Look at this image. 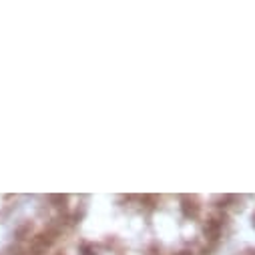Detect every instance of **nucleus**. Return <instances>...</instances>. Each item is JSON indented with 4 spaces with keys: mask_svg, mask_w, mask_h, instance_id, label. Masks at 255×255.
I'll use <instances>...</instances> for the list:
<instances>
[{
    "mask_svg": "<svg viewBox=\"0 0 255 255\" xmlns=\"http://www.w3.org/2000/svg\"><path fill=\"white\" fill-rule=\"evenodd\" d=\"M58 235H60V225L52 221L44 231H40V233L32 235V239H30V247H28V253H30V255H44V253H48V251H50V247L56 243Z\"/></svg>",
    "mask_w": 255,
    "mask_h": 255,
    "instance_id": "f257e3e1",
    "label": "nucleus"
},
{
    "mask_svg": "<svg viewBox=\"0 0 255 255\" xmlns=\"http://www.w3.org/2000/svg\"><path fill=\"white\" fill-rule=\"evenodd\" d=\"M181 211L187 219H197L201 215V205L195 195H181Z\"/></svg>",
    "mask_w": 255,
    "mask_h": 255,
    "instance_id": "f03ea898",
    "label": "nucleus"
},
{
    "mask_svg": "<svg viewBox=\"0 0 255 255\" xmlns=\"http://www.w3.org/2000/svg\"><path fill=\"white\" fill-rule=\"evenodd\" d=\"M221 227H223L221 217H211V219L203 225V235H205V239H207V241H217L219 235H221Z\"/></svg>",
    "mask_w": 255,
    "mask_h": 255,
    "instance_id": "7ed1b4c3",
    "label": "nucleus"
},
{
    "mask_svg": "<svg viewBox=\"0 0 255 255\" xmlns=\"http://www.w3.org/2000/svg\"><path fill=\"white\" fill-rule=\"evenodd\" d=\"M32 229H34V225H32L30 221H24L20 227H16V231H14V237H16L18 241H24V239H28V237L32 235Z\"/></svg>",
    "mask_w": 255,
    "mask_h": 255,
    "instance_id": "20e7f679",
    "label": "nucleus"
},
{
    "mask_svg": "<svg viewBox=\"0 0 255 255\" xmlns=\"http://www.w3.org/2000/svg\"><path fill=\"white\" fill-rule=\"evenodd\" d=\"M48 201L50 203H56V207H65V203L69 201L67 195H48Z\"/></svg>",
    "mask_w": 255,
    "mask_h": 255,
    "instance_id": "39448f33",
    "label": "nucleus"
},
{
    "mask_svg": "<svg viewBox=\"0 0 255 255\" xmlns=\"http://www.w3.org/2000/svg\"><path fill=\"white\" fill-rule=\"evenodd\" d=\"M79 253H81V255H97V253H95V249H93L91 245H87V243H85V245H81Z\"/></svg>",
    "mask_w": 255,
    "mask_h": 255,
    "instance_id": "423d86ee",
    "label": "nucleus"
},
{
    "mask_svg": "<svg viewBox=\"0 0 255 255\" xmlns=\"http://www.w3.org/2000/svg\"><path fill=\"white\" fill-rule=\"evenodd\" d=\"M177 255H191L189 251H181V253H177Z\"/></svg>",
    "mask_w": 255,
    "mask_h": 255,
    "instance_id": "0eeeda50",
    "label": "nucleus"
}]
</instances>
